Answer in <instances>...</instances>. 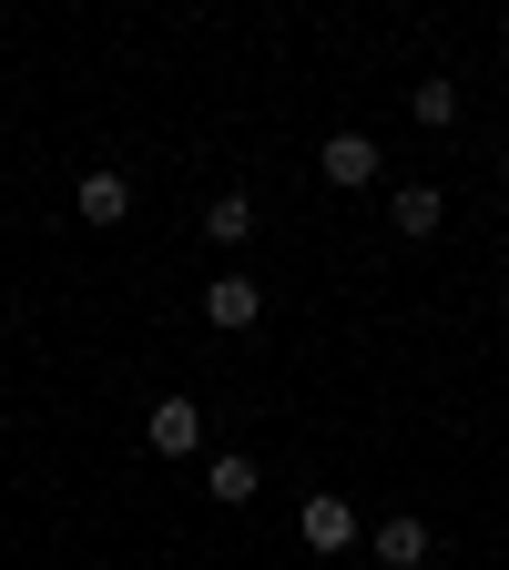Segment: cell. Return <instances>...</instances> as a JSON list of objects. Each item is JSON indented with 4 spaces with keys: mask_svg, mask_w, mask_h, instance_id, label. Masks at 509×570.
<instances>
[{
    "mask_svg": "<svg viewBox=\"0 0 509 570\" xmlns=\"http://www.w3.org/2000/svg\"><path fill=\"white\" fill-rule=\"evenodd\" d=\"M316 174H326L336 194H368V184H378V142H368V132H326Z\"/></svg>",
    "mask_w": 509,
    "mask_h": 570,
    "instance_id": "cell-1",
    "label": "cell"
},
{
    "mask_svg": "<svg viewBox=\"0 0 509 570\" xmlns=\"http://www.w3.org/2000/svg\"><path fill=\"white\" fill-rule=\"evenodd\" d=\"M255 489H265V479H255V459H214V469H204V499H214V510H245Z\"/></svg>",
    "mask_w": 509,
    "mask_h": 570,
    "instance_id": "cell-8",
    "label": "cell"
},
{
    "mask_svg": "<svg viewBox=\"0 0 509 570\" xmlns=\"http://www.w3.org/2000/svg\"><path fill=\"white\" fill-rule=\"evenodd\" d=\"M408 112H418L428 132H449V122H459V82H418V92H408Z\"/></svg>",
    "mask_w": 509,
    "mask_h": 570,
    "instance_id": "cell-10",
    "label": "cell"
},
{
    "mask_svg": "<svg viewBox=\"0 0 509 570\" xmlns=\"http://www.w3.org/2000/svg\"><path fill=\"white\" fill-rule=\"evenodd\" d=\"M388 214H398V235H439V225H449V194H439V184H398Z\"/></svg>",
    "mask_w": 509,
    "mask_h": 570,
    "instance_id": "cell-7",
    "label": "cell"
},
{
    "mask_svg": "<svg viewBox=\"0 0 509 570\" xmlns=\"http://www.w3.org/2000/svg\"><path fill=\"white\" fill-rule=\"evenodd\" d=\"M418 560H428V520H418V510L378 520V570H418Z\"/></svg>",
    "mask_w": 509,
    "mask_h": 570,
    "instance_id": "cell-6",
    "label": "cell"
},
{
    "mask_svg": "<svg viewBox=\"0 0 509 570\" xmlns=\"http://www.w3.org/2000/svg\"><path fill=\"white\" fill-rule=\"evenodd\" d=\"M71 204H82V225H123V214H133V174L92 164V174H82V194H71Z\"/></svg>",
    "mask_w": 509,
    "mask_h": 570,
    "instance_id": "cell-4",
    "label": "cell"
},
{
    "mask_svg": "<svg viewBox=\"0 0 509 570\" xmlns=\"http://www.w3.org/2000/svg\"><path fill=\"white\" fill-rule=\"evenodd\" d=\"M204 235H214V245H245V235H255V204H245V194H214V204H204Z\"/></svg>",
    "mask_w": 509,
    "mask_h": 570,
    "instance_id": "cell-9",
    "label": "cell"
},
{
    "mask_svg": "<svg viewBox=\"0 0 509 570\" xmlns=\"http://www.w3.org/2000/svg\"><path fill=\"white\" fill-rule=\"evenodd\" d=\"M296 530H306V550H346V540H356V510H346L336 489H316L306 510H296Z\"/></svg>",
    "mask_w": 509,
    "mask_h": 570,
    "instance_id": "cell-5",
    "label": "cell"
},
{
    "mask_svg": "<svg viewBox=\"0 0 509 570\" xmlns=\"http://www.w3.org/2000/svg\"><path fill=\"white\" fill-rule=\"evenodd\" d=\"M143 439H154L164 459H194V449H204V407H194V397H154V417H143Z\"/></svg>",
    "mask_w": 509,
    "mask_h": 570,
    "instance_id": "cell-2",
    "label": "cell"
},
{
    "mask_svg": "<svg viewBox=\"0 0 509 570\" xmlns=\"http://www.w3.org/2000/svg\"><path fill=\"white\" fill-rule=\"evenodd\" d=\"M204 316L225 326V336H245V326L265 316V296H255V275H214V285H204Z\"/></svg>",
    "mask_w": 509,
    "mask_h": 570,
    "instance_id": "cell-3",
    "label": "cell"
}]
</instances>
